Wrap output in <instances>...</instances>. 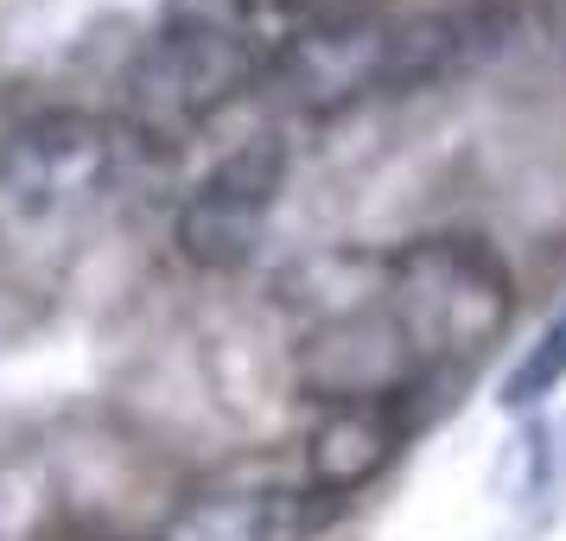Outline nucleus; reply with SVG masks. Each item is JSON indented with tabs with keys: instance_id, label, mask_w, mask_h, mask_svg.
Returning a JSON list of instances; mask_svg holds the SVG:
<instances>
[{
	"instance_id": "11",
	"label": "nucleus",
	"mask_w": 566,
	"mask_h": 541,
	"mask_svg": "<svg viewBox=\"0 0 566 541\" xmlns=\"http://www.w3.org/2000/svg\"><path fill=\"white\" fill-rule=\"evenodd\" d=\"M45 516L52 497L27 485L20 471H0V541H45Z\"/></svg>"
},
{
	"instance_id": "10",
	"label": "nucleus",
	"mask_w": 566,
	"mask_h": 541,
	"mask_svg": "<svg viewBox=\"0 0 566 541\" xmlns=\"http://www.w3.org/2000/svg\"><path fill=\"white\" fill-rule=\"evenodd\" d=\"M261 13L281 27V39H312V32L350 27L357 13H369V0H261Z\"/></svg>"
},
{
	"instance_id": "9",
	"label": "nucleus",
	"mask_w": 566,
	"mask_h": 541,
	"mask_svg": "<svg viewBox=\"0 0 566 541\" xmlns=\"http://www.w3.org/2000/svg\"><path fill=\"white\" fill-rule=\"evenodd\" d=\"M566 388V293L554 300V312L535 325V337L515 351V363L503 370L496 383V408L503 414H535L547 408L554 395Z\"/></svg>"
},
{
	"instance_id": "2",
	"label": "nucleus",
	"mask_w": 566,
	"mask_h": 541,
	"mask_svg": "<svg viewBox=\"0 0 566 541\" xmlns=\"http://www.w3.org/2000/svg\"><path fill=\"white\" fill-rule=\"evenodd\" d=\"M122 159V128L77 103L32 108L0 128V268L45 274L77 249Z\"/></svg>"
},
{
	"instance_id": "4",
	"label": "nucleus",
	"mask_w": 566,
	"mask_h": 541,
	"mask_svg": "<svg viewBox=\"0 0 566 541\" xmlns=\"http://www.w3.org/2000/svg\"><path fill=\"white\" fill-rule=\"evenodd\" d=\"M293 388L312 408H357V402H413L433 376L401 337L395 312L382 306L376 268L357 293L318 300L293 332Z\"/></svg>"
},
{
	"instance_id": "6",
	"label": "nucleus",
	"mask_w": 566,
	"mask_h": 541,
	"mask_svg": "<svg viewBox=\"0 0 566 541\" xmlns=\"http://www.w3.org/2000/svg\"><path fill=\"white\" fill-rule=\"evenodd\" d=\"M344 503H325L300 485V471H217L191 485L166 510L154 541H318L332 529Z\"/></svg>"
},
{
	"instance_id": "12",
	"label": "nucleus",
	"mask_w": 566,
	"mask_h": 541,
	"mask_svg": "<svg viewBox=\"0 0 566 541\" xmlns=\"http://www.w3.org/2000/svg\"><path fill=\"white\" fill-rule=\"evenodd\" d=\"M554 20H560V45H566V0H554Z\"/></svg>"
},
{
	"instance_id": "1",
	"label": "nucleus",
	"mask_w": 566,
	"mask_h": 541,
	"mask_svg": "<svg viewBox=\"0 0 566 541\" xmlns=\"http://www.w3.org/2000/svg\"><path fill=\"white\" fill-rule=\"evenodd\" d=\"M255 7L261 0H172L159 13L122 71V128L140 147L172 154L249 90H268L274 45L261 39Z\"/></svg>"
},
{
	"instance_id": "5",
	"label": "nucleus",
	"mask_w": 566,
	"mask_h": 541,
	"mask_svg": "<svg viewBox=\"0 0 566 541\" xmlns=\"http://www.w3.org/2000/svg\"><path fill=\"white\" fill-rule=\"evenodd\" d=\"M293 185V141L281 128H255L230 141L198 179L185 185L172 210V249L198 274H242L281 217Z\"/></svg>"
},
{
	"instance_id": "8",
	"label": "nucleus",
	"mask_w": 566,
	"mask_h": 541,
	"mask_svg": "<svg viewBox=\"0 0 566 541\" xmlns=\"http://www.w3.org/2000/svg\"><path fill=\"white\" fill-rule=\"evenodd\" d=\"M408 408L413 402H357V408H318L306 427L293 471L312 497L325 503H350L357 490H369L408 446Z\"/></svg>"
},
{
	"instance_id": "7",
	"label": "nucleus",
	"mask_w": 566,
	"mask_h": 541,
	"mask_svg": "<svg viewBox=\"0 0 566 541\" xmlns=\"http://www.w3.org/2000/svg\"><path fill=\"white\" fill-rule=\"evenodd\" d=\"M268 90L293 115L325 122L369 96H395V13H357L350 27L312 32V39H274Z\"/></svg>"
},
{
	"instance_id": "3",
	"label": "nucleus",
	"mask_w": 566,
	"mask_h": 541,
	"mask_svg": "<svg viewBox=\"0 0 566 541\" xmlns=\"http://www.w3.org/2000/svg\"><path fill=\"white\" fill-rule=\"evenodd\" d=\"M376 287L433 383L446 370H471L478 357H490L515 319L510 256L484 230H459V223L382 249Z\"/></svg>"
}]
</instances>
